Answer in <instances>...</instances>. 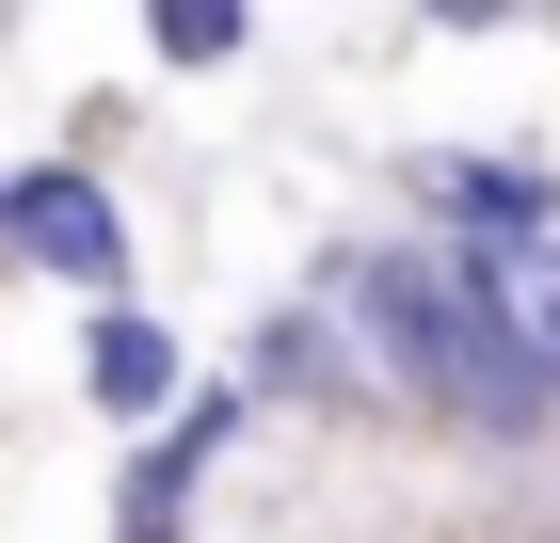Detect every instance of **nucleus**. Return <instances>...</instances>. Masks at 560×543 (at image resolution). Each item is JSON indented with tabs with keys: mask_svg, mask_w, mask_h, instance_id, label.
<instances>
[{
	"mask_svg": "<svg viewBox=\"0 0 560 543\" xmlns=\"http://www.w3.org/2000/svg\"><path fill=\"white\" fill-rule=\"evenodd\" d=\"M0 240L33 256V272H65V288H96V320H113V272H129V224H113V192L96 176H16V209H0Z\"/></svg>",
	"mask_w": 560,
	"mask_h": 543,
	"instance_id": "obj_2",
	"label": "nucleus"
},
{
	"mask_svg": "<svg viewBox=\"0 0 560 543\" xmlns=\"http://www.w3.org/2000/svg\"><path fill=\"white\" fill-rule=\"evenodd\" d=\"M224 48H241V16H209V0H192V16H161V64H224Z\"/></svg>",
	"mask_w": 560,
	"mask_h": 543,
	"instance_id": "obj_7",
	"label": "nucleus"
},
{
	"mask_svg": "<svg viewBox=\"0 0 560 543\" xmlns=\"http://www.w3.org/2000/svg\"><path fill=\"white\" fill-rule=\"evenodd\" d=\"M0 209H16V192H0Z\"/></svg>",
	"mask_w": 560,
	"mask_h": 543,
	"instance_id": "obj_8",
	"label": "nucleus"
},
{
	"mask_svg": "<svg viewBox=\"0 0 560 543\" xmlns=\"http://www.w3.org/2000/svg\"><path fill=\"white\" fill-rule=\"evenodd\" d=\"M81 383H96V416H161V400H176V335L161 320H144V304H113V320H96V352H81Z\"/></svg>",
	"mask_w": 560,
	"mask_h": 543,
	"instance_id": "obj_5",
	"label": "nucleus"
},
{
	"mask_svg": "<svg viewBox=\"0 0 560 543\" xmlns=\"http://www.w3.org/2000/svg\"><path fill=\"white\" fill-rule=\"evenodd\" d=\"M432 209H465L480 240H560V176L545 161H417Z\"/></svg>",
	"mask_w": 560,
	"mask_h": 543,
	"instance_id": "obj_3",
	"label": "nucleus"
},
{
	"mask_svg": "<svg viewBox=\"0 0 560 543\" xmlns=\"http://www.w3.org/2000/svg\"><path fill=\"white\" fill-rule=\"evenodd\" d=\"M352 320L385 335V368L417 383V400H448V416H480V432H545V416H560L545 352L497 335V304L465 288V256H417V240L352 256Z\"/></svg>",
	"mask_w": 560,
	"mask_h": 543,
	"instance_id": "obj_1",
	"label": "nucleus"
},
{
	"mask_svg": "<svg viewBox=\"0 0 560 543\" xmlns=\"http://www.w3.org/2000/svg\"><path fill=\"white\" fill-rule=\"evenodd\" d=\"M465 288L497 304V335L545 352V383H560V240H465Z\"/></svg>",
	"mask_w": 560,
	"mask_h": 543,
	"instance_id": "obj_4",
	"label": "nucleus"
},
{
	"mask_svg": "<svg viewBox=\"0 0 560 543\" xmlns=\"http://www.w3.org/2000/svg\"><path fill=\"white\" fill-rule=\"evenodd\" d=\"M320 368H337V352H320V320H304V304H272L257 352H241V383H320Z\"/></svg>",
	"mask_w": 560,
	"mask_h": 543,
	"instance_id": "obj_6",
	"label": "nucleus"
}]
</instances>
